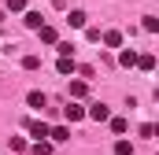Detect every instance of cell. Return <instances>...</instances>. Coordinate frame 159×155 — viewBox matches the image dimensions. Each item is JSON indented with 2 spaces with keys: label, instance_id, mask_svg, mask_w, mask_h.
I'll return each instance as SVG.
<instances>
[{
  "label": "cell",
  "instance_id": "9",
  "mask_svg": "<svg viewBox=\"0 0 159 155\" xmlns=\"http://www.w3.org/2000/svg\"><path fill=\"white\" fill-rule=\"evenodd\" d=\"M100 41H104L107 48H122V33H119V30H107V33H100Z\"/></svg>",
  "mask_w": 159,
  "mask_h": 155
},
{
  "label": "cell",
  "instance_id": "12",
  "mask_svg": "<svg viewBox=\"0 0 159 155\" xmlns=\"http://www.w3.org/2000/svg\"><path fill=\"white\" fill-rule=\"evenodd\" d=\"M107 126H111V133H126V129H129V122H126V118H107Z\"/></svg>",
  "mask_w": 159,
  "mask_h": 155
},
{
  "label": "cell",
  "instance_id": "21",
  "mask_svg": "<svg viewBox=\"0 0 159 155\" xmlns=\"http://www.w3.org/2000/svg\"><path fill=\"white\" fill-rule=\"evenodd\" d=\"M22 67H26V70H37V67H41V55H26Z\"/></svg>",
  "mask_w": 159,
  "mask_h": 155
},
{
  "label": "cell",
  "instance_id": "13",
  "mask_svg": "<svg viewBox=\"0 0 159 155\" xmlns=\"http://www.w3.org/2000/svg\"><path fill=\"white\" fill-rule=\"evenodd\" d=\"M37 33H41V41H44V44H56V41H59V33H56L52 26H41Z\"/></svg>",
  "mask_w": 159,
  "mask_h": 155
},
{
  "label": "cell",
  "instance_id": "11",
  "mask_svg": "<svg viewBox=\"0 0 159 155\" xmlns=\"http://www.w3.org/2000/svg\"><path fill=\"white\" fill-rule=\"evenodd\" d=\"M137 67H141V70H156V55H152V52L137 55Z\"/></svg>",
  "mask_w": 159,
  "mask_h": 155
},
{
  "label": "cell",
  "instance_id": "2",
  "mask_svg": "<svg viewBox=\"0 0 159 155\" xmlns=\"http://www.w3.org/2000/svg\"><path fill=\"white\" fill-rule=\"evenodd\" d=\"M63 115H67V122H81V118H85V107H81L78 100H70V104L63 107Z\"/></svg>",
  "mask_w": 159,
  "mask_h": 155
},
{
  "label": "cell",
  "instance_id": "4",
  "mask_svg": "<svg viewBox=\"0 0 159 155\" xmlns=\"http://www.w3.org/2000/svg\"><path fill=\"white\" fill-rule=\"evenodd\" d=\"M48 140H52V144H63V140H70V129H67V126H52V129H48Z\"/></svg>",
  "mask_w": 159,
  "mask_h": 155
},
{
  "label": "cell",
  "instance_id": "7",
  "mask_svg": "<svg viewBox=\"0 0 159 155\" xmlns=\"http://www.w3.org/2000/svg\"><path fill=\"white\" fill-rule=\"evenodd\" d=\"M119 63L126 67V70H133V67H137V52H133V48H122V52H119Z\"/></svg>",
  "mask_w": 159,
  "mask_h": 155
},
{
  "label": "cell",
  "instance_id": "19",
  "mask_svg": "<svg viewBox=\"0 0 159 155\" xmlns=\"http://www.w3.org/2000/svg\"><path fill=\"white\" fill-rule=\"evenodd\" d=\"M56 52H59V55H74V44H70V41H56Z\"/></svg>",
  "mask_w": 159,
  "mask_h": 155
},
{
  "label": "cell",
  "instance_id": "16",
  "mask_svg": "<svg viewBox=\"0 0 159 155\" xmlns=\"http://www.w3.org/2000/svg\"><path fill=\"white\" fill-rule=\"evenodd\" d=\"M67 22H70L74 30H81V26H85V11H70V15H67Z\"/></svg>",
  "mask_w": 159,
  "mask_h": 155
},
{
  "label": "cell",
  "instance_id": "15",
  "mask_svg": "<svg viewBox=\"0 0 159 155\" xmlns=\"http://www.w3.org/2000/svg\"><path fill=\"white\" fill-rule=\"evenodd\" d=\"M7 148H11V155H22V152H26V137H11Z\"/></svg>",
  "mask_w": 159,
  "mask_h": 155
},
{
  "label": "cell",
  "instance_id": "10",
  "mask_svg": "<svg viewBox=\"0 0 159 155\" xmlns=\"http://www.w3.org/2000/svg\"><path fill=\"white\" fill-rule=\"evenodd\" d=\"M85 92H89L85 81H70V100H85Z\"/></svg>",
  "mask_w": 159,
  "mask_h": 155
},
{
  "label": "cell",
  "instance_id": "8",
  "mask_svg": "<svg viewBox=\"0 0 159 155\" xmlns=\"http://www.w3.org/2000/svg\"><path fill=\"white\" fill-rule=\"evenodd\" d=\"M22 22H26V30H41V26H44L41 11H26V15H22Z\"/></svg>",
  "mask_w": 159,
  "mask_h": 155
},
{
  "label": "cell",
  "instance_id": "20",
  "mask_svg": "<svg viewBox=\"0 0 159 155\" xmlns=\"http://www.w3.org/2000/svg\"><path fill=\"white\" fill-rule=\"evenodd\" d=\"M7 11H26V0H4Z\"/></svg>",
  "mask_w": 159,
  "mask_h": 155
},
{
  "label": "cell",
  "instance_id": "14",
  "mask_svg": "<svg viewBox=\"0 0 159 155\" xmlns=\"http://www.w3.org/2000/svg\"><path fill=\"white\" fill-rule=\"evenodd\" d=\"M34 155H52V140H34Z\"/></svg>",
  "mask_w": 159,
  "mask_h": 155
},
{
  "label": "cell",
  "instance_id": "6",
  "mask_svg": "<svg viewBox=\"0 0 159 155\" xmlns=\"http://www.w3.org/2000/svg\"><path fill=\"white\" fill-rule=\"evenodd\" d=\"M56 70H59V74H74V70H78V63H74V55H59V63H56Z\"/></svg>",
  "mask_w": 159,
  "mask_h": 155
},
{
  "label": "cell",
  "instance_id": "17",
  "mask_svg": "<svg viewBox=\"0 0 159 155\" xmlns=\"http://www.w3.org/2000/svg\"><path fill=\"white\" fill-rule=\"evenodd\" d=\"M141 26H144L148 33H159V19H156V15H144V22H141Z\"/></svg>",
  "mask_w": 159,
  "mask_h": 155
},
{
  "label": "cell",
  "instance_id": "18",
  "mask_svg": "<svg viewBox=\"0 0 159 155\" xmlns=\"http://www.w3.org/2000/svg\"><path fill=\"white\" fill-rule=\"evenodd\" d=\"M115 155H133V144L129 140H115Z\"/></svg>",
  "mask_w": 159,
  "mask_h": 155
},
{
  "label": "cell",
  "instance_id": "1",
  "mask_svg": "<svg viewBox=\"0 0 159 155\" xmlns=\"http://www.w3.org/2000/svg\"><path fill=\"white\" fill-rule=\"evenodd\" d=\"M85 118H93V122H107V118H111V107H107V104H93V107H85Z\"/></svg>",
  "mask_w": 159,
  "mask_h": 155
},
{
  "label": "cell",
  "instance_id": "3",
  "mask_svg": "<svg viewBox=\"0 0 159 155\" xmlns=\"http://www.w3.org/2000/svg\"><path fill=\"white\" fill-rule=\"evenodd\" d=\"M26 104H30V107H34V111H44V107H48V96H44V92H41V89H34V92H30V96H26Z\"/></svg>",
  "mask_w": 159,
  "mask_h": 155
},
{
  "label": "cell",
  "instance_id": "5",
  "mask_svg": "<svg viewBox=\"0 0 159 155\" xmlns=\"http://www.w3.org/2000/svg\"><path fill=\"white\" fill-rule=\"evenodd\" d=\"M26 129H30V137H34V140H44V137H48V129H52V126H48V122H30V126H26Z\"/></svg>",
  "mask_w": 159,
  "mask_h": 155
}]
</instances>
